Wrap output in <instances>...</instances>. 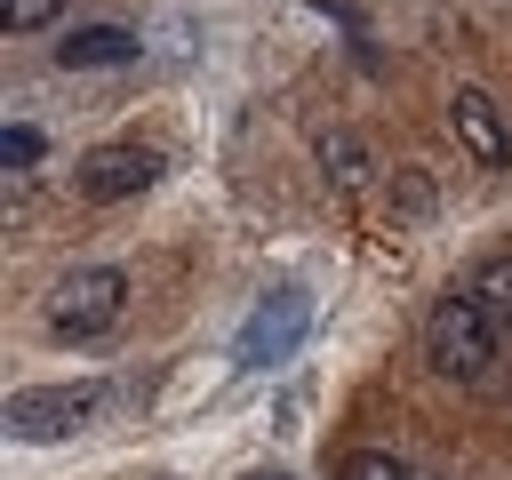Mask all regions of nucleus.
<instances>
[{"mask_svg": "<svg viewBox=\"0 0 512 480\" xmlns=\"http://www.w3.org/2000/svg\"><path fill=\"white\" fill-rule=\"evenodd\" d=\"M496 328H504V320H496L472 288H448V296L424 312V352H432L440 376L472 384V376H488V360H496Z\"/></svg>", "mask_w": 512, "mask_h": 480, "instance_id": "1", "label": "nucleus"}, {"mask_svg": "<svg viewBox=\"0 0 512 480\" xmlns=\"http://www.w3.org/2000/svg\"><path fill=\"white\" fill-rule=\"evenodd\" d=\"M120 304H128V272H112V264H80V272L56 280V296H48V328H56V336H104V328L120 320Z\"/></svg>", "mask_w": 512, "mask_h": 480, "instance_id": "2", "label": "nucleus"}, {"mask_svg": "<svg viewBox=\"0 0 512 480\" xmlns=\"http://www.w3.org/2000/svg\"><path fill=\"white\" fill-rule=\"evenodd\" d=\"M96 384H40V392H8V440H72L96 416Z\"/></svg>", "mask_w": 512, "mask_h": 480, "instance_id": "3", "label": "nucleus"}, {"mask_svg": "<svg viewBox=\"0 0 512 480\" xmlns=\"http://www.w3.org/2000/svg\"><path fill=\"white\" fill-rule=\"evenodd\" d=\"M312 328V296L304 288H272L256 312H248V328H240V344H232V360L240 368H272V360H288L296 352V336Z\"/></svg>", "mask_w": 512, "mask_h": 480, "instance_id": "4", "label": "nucleus"}, {"mask_svg": "<svg viewBox=\"0 0 512 480\" xmlns=\"http://www.w3.org/2000/svg\"><path fill=\"white\" fill-rule=\"evenodd\" d=\"M152 176H160V152L152 144H96L80 160V200H136Z\"/></svg>", "mask_w": 512, "mask_h": 480, "instance_id": "5", "label": "nucleus"}, {"mask_svg": "<svg viewBox=\"0 0 512 480\" xmlns=\"http://www.w3.org/2000/svg\"><path fill=\"white\" fill-rule=\"evenodd\" d=\"M448 128H456V144H464L480 168H504V160H512V128H504V112L488 104V88H456V96H448Z\"/></svg>", "mask_w": 512, "mask_h": 480, "instance_id": "6", "label": "nucleus"}, {"mask_svg": "<svg viewBox=\"0 0 512 480\" xmlns=\"http://www.w3.org/2000/svg\"><path fill=\"white\" fill-rule=\"evenodd\" d=\"M136 56V32L128 24H88V32H64L56 40V64L64 72H104V64H128Z\"/></svg>", "mask_w": 512, "mask_h": 480, "instance_id": "7", "label": "nucleus"}, {"mask_svg": "<svg viewBox=\"0 0 512 480\" xmlns=\"http://www.w3.org/2000/svg\"><path fill=\"white\" fill-rule=\"evenodd\" d=\"M320 168H328V184L352 200V192L368 184V152H360V136H344V128H336V136H320Z\"/></svg>", "mask_w": 512, "mask_h": 480, "instance_id": "8", "label": "nucleus"}, {"mask_svg": "<svg viewBox=\"0 0 512 480\" xmlns=\"http://www.w3.org/2000/svg\"><path fill=\"white\" fill-rule=\"evenodd\" d=\"M464 288H472V296H480V304H488V312H496V320L512 328V248H496V256H480Z\"/></svg>", "mask_w": 512, "mask_h": 480, "instance_id": "9", "label": "nucleus"}, {"mask_svg": "<svg viewBox=\"0 0 512 480\" xmlns=\"http://www.w3.org/2000/svg\"><path fill=\"white\" fill-rule=\"evenodd\" d=\"M336 480H416V472H408V464H400L392 448H352Z\"/></svg>", "mask_w": 512, "mask_h": 480, "instance_id": "10", "label": "nucleus"}, {"mask_svg": "<svg viewBox=\"0 0 512 480\" xmlns=\"http://www.w3.org/2000/svg\"><path fill=\"white\" fill-rule=\"evenodd\" d=\"M0 16H8V32H40L64 16V0H0Z\"/></svg>", "mask_w": 512, "mask_h": 480, "instance_id": "11", "label": "nucleus"}, {"mask_svg": "<svg viewBox=\"0 0 512 480\" xmlns=\"http://www.w3.org/2000/svg\"><path fill=\"white\" fill-rule=\"evenodd\" d=\"M0 160H8V168H32V160H40V128H8V136H0Z\"/></svg>", "mask_w": 512, "mask_h": 480, "instance_id": "12", "label": "nucleus"}]
</instances>
